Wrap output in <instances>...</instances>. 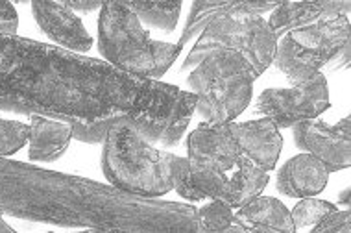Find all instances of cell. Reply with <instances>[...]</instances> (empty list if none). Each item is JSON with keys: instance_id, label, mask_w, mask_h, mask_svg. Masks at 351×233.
<instances>
[{"instance_id": "cell-10", "label": "cell", "mask_w": 351, "mask_h": 233, "mask_svg": "<svg viewBox=\"0 0 351 233\" xmlns=\"http://www.w3.org/2000/svg\"><path fill=\"white\" fill-rule=\"evenodd\" d=\"M187 154L189 161L213 167L220 172L231 171L241 158L230 124H198L189 135Z\"/></svg>"}, {"instance_id": "cell-28", "label": "cell", "mask_w": 351, "mask_h": 233, "mask_svg": "<svg viewBox=\"0 0 351 233\" xmlns=\"http://www.w3.org/2000/svg\"><path fill=\"white\" fill-rule=\"evenodd\" d=\"M340 204H344V206H350V189L342 191V195L339 197Z\"/></svg>"}, {"instance_id": "cell-13", "label": "cell", "mask_w": 351, "mask_h": 233, "mask_svg": "<svg viewBox=\"0 0 351 233\" xmlns=\"http://www.w3.org/2000/svg\"><path fill=\"white\" fill-rule=\"evenodd\" d=\"M350 0H318V2H283L272 12L267 23L274 36L281 37L333 17H350Z\"/></svg>"}, {"instance_id": "cell-6", "label": "cell", "mask_w": 351, "mask_h": 233, "mask_svg": "<svg viewBox=\"0 0 351 233\" xmlns=\"http://www.w3.org/2000/svg\"><path fill=\"white\" fill-rule=\"evenodd\" d=\"M255 73L233 50H215L189 73L187 84L196 95L194 113L207 124H230L252 102Z\"/></svg>"}, {"instance_id": "cell-5", "label": "cell", "mask_w": 351, "mask_h": 233, "mask_svg": "<svg viewBox=\"0 0 351 233\" xmlns=\"http://www.w3.org/2000/svg\"><path fill=\"white\" fill-rule=\"evenodd\" d=\"M98 50L122 73L159 80L182 54L174 43L154 41L124 2H104L98 15Z\"/></svg>"}, {"instance_id": "cell-16", "label": "cell", "mask_w": 351, "mask_h": 233, "mask_svg": "<svg viewBox=\"0 0 351 233\" xmlns=\"http://www.w3.org/2000/svg\"><path fill=\"white\" fill-rule=\"evenodd\" d=\"M30 148L28 158L32 161H56L67 152L73 139V126L47 116L32 115Z\"/></svg>"}, {"instance_id": "cell-3", "label": "cell", "mask_w": 351, "mask_h": 233, "mask_svg": "<svg viewBox=\"0 0 351 233\" xmlns=\"http://www.w3.org/2000/svg\"><path fill=\"white\" fill-rule=\"evenodd\" d=\"M276 2H193L178 47L193 41V50L183 62L182 73H191L215 50H233L252 65L255 78L274 62L278 37L270 30L263 13L274 12Z\"/></svg>"}, {"instance_id": "cell-11", "label": "cell", "mask_w": 351, "mask_h": 233, "mask_svg": "<svg viewBox=\"0 0 351 233\" xmlns=\"http://www.w3.org/2000/svg\"><path fill=\"white\" fill-rule=\"evenodd\" d=\"M32 12L37 25L47 36L71 52H89L93 37L85 30L82 19L69 10L63 2H32Z\"/></svg>"}, {"instance_id": "cell-12", "label": "cell", "mask_w": 351, "mask_h": 233, "mask_svg": "<svg viewBox=\"0 0 351 233\" xmlns=\"http://www.w3.org/2000/svg\"><path fill=\"white\" fill-rule=\"evenodd\" d=\"M230 132L235 137L241 156L263 171H272L283 148V137L270 119H257L248 123H230Z\"/></svg>"}, {"instance_id": "cell-17", "label": "cell", "mask_w": 351, "mask_h": 233, "mask_svg": "<svg viewBox=\"0 0 351 233\" xmlns=\"http://www.w3.org/2000/svg\"><path fill=\"white\" fill-rule=\"evenodd\" d=\"M272 63L287 76L292 87L307 84L326 67L320 56L300 47L296 41H292L291 36H283L281 41H278Z\"/></svg>"}, {"instance_id": "cell-2", "label": "cell", "mask_w": 351, "mask_h": 233, "mask_svg": "<svg viewBox=\"0 0 351 233\" xmlns=\"http://www.w3.org/2000/svg\"><path fill=\"white\" fill-rule=\"evenodd\" d=\"M0 211L104 233H198L193 204L130 195L95 180L0 158Z\"/></svg>"}, {"instance_id": "cell-15", "label": "cell", "mask_w": 351, "mask_h": 233, "mask_svg": "<svg viewBox=\"0 0 351 233\" xmlns=\"http://www.w3.org/2000/svg\"><path fill=\"white\" fill-rule=\"evenodd\" d=\"M233 222L250 233H296L291 211L281 200L272 197H257L237 211Z\"/></svg>"}, {"instance_id": "cell-30", "label": "cell", "mask_w": 351, "mask_h": 233, "mask_svg": "<svg viewBox=\"0 0 351 233\" xmlns=\"http://www.w3.org/2000/svg\"><path fill=\"white\" fill-rule=\"evenodd\" d=\"M47 233H54V232H47Z\"/></svg>"}, {"instance_id": "cell-22", "label": "cell", "mask_w": 351, "mask_h": 233, "mask_svg": "<svg viewBox=\"0 0 351 233\" xmlns=\"http://www.w3.org/2000/svg\"><path fill=\"white\" fill-rule=\"evenodd\" d=\"M30 137V126L19 121H6L0 116V158L12 156L25 147Z\"/></svg>"}, {"instance_id": "cell-7", "label": "cell", "mask_w": 351, "mask_h": 233, "mask_svg": "<svg viewBox=\"0 0 351 233\" xmlns=\"http://www.w3.org/2000/svg\"><path fill=\"white\" fill-rule=\"evenodd\" d=\"M329 87L324 73H318L311 82L289 89H267L255 100L254 111L270 119L278 128H292L305 121H313L329 110Z\"/></svg>"}, {"instance_id": "cell-20", "label": "cell", "mask_w": 351, "mask_h": 233, "mask_svg": "<svg viewBox=\"0 0 351 233\" xmlns=\"http://www.w3.org/2000/svg\"><path fill=\"white\" fill-rule=\"evenodd\" d=\"M335 211H339V208L331 202L318 200V198H302V202H298L296 208L291 211V217L294 228L300 230V228L316 226L318 222H322Z\"/></svg>"}, {"instance_id": "cell-23", "label": "cell", "mask_w": 351, "mask_h": 233, "mask_svg": "<svg viewBox=\"0 0 351 233\" xmlns=\"http://www.w3.org/2000/svg\"><path fill=\"white\" fill-rule=\"evenodd\" d=\"M311 233H351V213L346 211H335L324 221L318 222Z\"/></svg>"}, {"instance_id": "cell-26", "label": "cell", "mask_w": 351, "mask_h": 233, "mask_svg": "<svg viewBox=\"0 0 351 233\" xmlns=\"http://www.w3.org/2000/svg\"><path fill=\"white\" fill-rule=\"evenodd\" d=\"M218 233H250V232L244 226H241V224L233 222L231 226H228L226 230H222V232H218Z\"/></svg>"}, {"instance_id": "cell-9", "label": "cell", "mask_w": 351, "mask_h": 233, "mask_svg": "<svg viewBox=\"0 0 351 233\" xmlns=\"http://www.w3.org/2000/svg\"><path fill=\"white\" fill-rule=\"evenodd\" d=\"M350 17H333L294 30L291 36L303 49L315 52L326 63L327 73L342 71L350 65Z\"/></svg>"}, {"instance_id": "cell-19", "label": "cell", "mask_w": 351, "mask_h": 233, "mask_svg": "<svg viewBox=\"0 0 351 233\" xmlns=\"http://www.w3.org/2000/svg\"><path fill=\"white\" fill-rule=\"evenodd\" d=\"M130 12L139 19L141 25L152 26L165 34H172L182 13V2H124Z\"/></svg>"}, {"instance_id": "cell-21", "label": "cell", "mask_w": 351, "mask_h": 233, "mask_svg": "<svg viewBox=\"0 0 351 233\" xmlns=\"http://www.w3.org/2000/svg\"><path fill=\"white\" fill-rule=\"evenodd\" d=\"M198 233H218L233 224V209L222 200H213L198 209Z\"/></svg>"}, {"instance_id": "cell-29", "label": "cell", "mask_w": 351, "mask_h": 233, "mask_svg": "<svg viewBox=\"0 0 351 233\" xmlns=\"http://www.w3.org/2000/svg\"><path fill=\"white\" fill-rule=\"evenodd\" d=\"M73 233H104L102 230H97V228H85L82 232H73Z\"/></svg>"}, {"instance_id": "cell-24", "label": "cell", "mask_w": 351, "mask_h": 233, "mask_svg": "<svg viewBox=\"0 0 351 233\" xmlns=\"http://www.w3.org/2000/svg\"><path fill=\"white\" fill-rule=\"evenodd\" d=\"M19 26L17 10L10 2H0V32L2 34H15Z\"/></svg>"}, {"instance_id": "cell-25", "label": "cell", "mask_w": 351, "mask_h": 233, "mask_svg": "<svg viewBox=\"0 0 351 233\" xmlns=\"http://www.w3.org/2000/svg\"><path fill=\"white\" fill-rule=\"evenodd\" d=\"M73 13H91L95 10H102L104 2H63Z\"/></svg>"}, {"instance_id": "cell-1", "label": "cell", "mask_w": 351, "mask_h": 233, "mask_svg": "<svg viewBox=\"0 0 351 233\" xmlns=\"http://www.w3.org/2000/svg\"><path fill=\"white\" fill-rule=\"evenodd\" d=\"M196 95L122 73L104 60L0 32V111L58 119L73 137L98 145L126 124L150 143L174 147L196 110Z\"/></svg>"}, {"instance_id": "cell-18", "label": "cell", "mask_w": 351, "mask_h": 233, "mask_svg": "<svg viewBox=\"0 0 351 233\" xmlns=\"http://www.w3.org/2000/svg\"><path fill=\"white\" fill-rule=\"evenodd\" d=\"M237 171L233 172V176L228 178V198L226 204L231 209H241L248 202H252L254 198L261 197L263 189L268 185L267 171H263L261 167L241 156L237 161Z\"/></svg>"}, {"instance_id": "cell-27", "label": "cell", "mask_w": 351, "mask_h": 233, "mask_svg": "<svg viewBox=\"0 0 351 233\" xmlns=\"http://www.w3.org/2000/svg\"><path fill=\"white\" fill-rule=\"evenodd\" d=\"M2 215H4V213L0 211V233H17L6 221H4V217Z\"/></svg>"}, {"instance_id": "cell-14", "label": "cell", "mask_w": 351, "mask_h": 233, "mask_svg": "<svg viewBox=\"0 0 351 233\" xmlns=\"http://www.w3.org/2000/svg\"><path fill=\"white\" fill-rule=\"evenodd\" d=\"M329 171L311 154H298L278 172L276 187L285 197L313 198L326 189Z\"/></svg>"}, {"instance_id": "cell-4", "label": "cell", "mask_w": 351, "mask_h": 233, "mask_svg": "<svg viewBox=\"0 0 351 233\" xmlns=\"http://www.w3.org/2000/svg\"><path fill=\"white\" fill-rule=\"evenodd\" d=\"M180 156L154 148L134 128L119 124L104 137L102 171L109 185L145 198H161L174 191Z\"/></svg>"}, {"instance_id": "cell-8", "label": "cell", "mask_w": 351, "mask_h": 233, "mask_svg": "<svg viewBox=\"0 0 351 233\" xmlns=\"http://www.w3.org/2000/svg\"><path fill=\"white\" fill-rule=\"evenodd\" d=\"M292 130L296 147L315 156L329 172L344 171L351 165L350 116H344L333 126L313 119L292 126Z\"/></svg>"}]
</instances>
